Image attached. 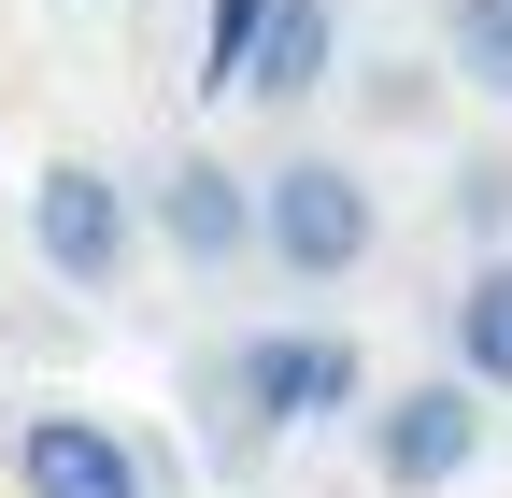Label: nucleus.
<instances>
[{"instance_id": "2", "label": "nucleus", "mask_w": 512, "mask_h": 498, "mask_svg": "<svg viewBox=\"0 0 512 498\" xmlns=\"http://www.w3.org/2000/svg\"><path fill=\"white\" fill-rule=\"evenodd\" d=\"M256 257L299 271V285H342L384 257V200H370V171L356 157H285V171H256Z\"/></svg>"}, {"instance_id": "4", "label": "nucleus", "mask_w": 512, "mask_h": 498, "mask_svg": "<svg viewBox=\"0 0 512 498\" xmlns=\"http://www.w3.org/2000/svg\"><path fill=\"white\" fill-rule=\"evenodd\" d=\"M29 257L100 299V285H128V257H143V200H128L100 157H43L29 171Z\"/></svg>"}, {"instance_id": "6", "label": "nucleus", "mask_w": 512, "mask_h": 498, "mask_svg": "<svg viewBox=\"0 0 512 498\" xmlns=\"http://www.w3.org/2000/svg\"><path fill=\"white\" fill-rule=\"evenodd\" d=\"M15 484L29 498H143V456H128L100 413H29L15 427Z\"/></svg>"}, {"instance_id": "5", "label": "nucleus", "mask_w": 512, "mask_h": 498, "mask_svg": "<svg viewBox=\"0 0 512 498\" xmlns=\"http://www.w3.org/2000/svg\"><path fill=\"white\" fill-rule=\"evenodd\" d=\"M143 228L171 242L185 271H242V257H256V171H228V157L185 143V157L143 185Z\"/></svg>"}, {"instance_id": "11", "label": "nucleus", "mask_w": 512, "mask_h": 498, "mask_svg": "<svg viewBox=\"0 0 512 498\" xmlns=\"http://www.w3.org/2000/svg\"><path fill=\"white\" fill-rule=\"evenodd\" d=\"M256 29H271V0H214V15H200V86H228V100H242V57H256Z\"/></svg>"}, {"instance_id": "3", "label": "nucleus", "mask_w": 512, "mask_h": 498, "mask_svg": "<svg viewBox=\"0 0 512 498\" xmlns=\"http://www.w3.org/2000/svg\"><path fill=\"white\" fill-rule=\"evenodd\" d=\"M484 385L470 370H427V385H384L370 399V484L384 498H441V484H470L484 470Z\"/></svg>"}, {"instance_id": "10", "label": "nucleus", "mask_w": 512, "mask_h": 498, "mask_svg": "<svg viewBox=\"0 0 512 498\" xmlns=\"http://www.w3.org/2000/svg\"><path fill=\"white\" fill-rule=\"evenodd\" d=\"M456 228L484 242V257H512V143H484V157H456Z\"/></svg>"}, {"instance_id": "7", "label": "nucleus", "mask_w": 512, "mask_h": 498, "mask_svg": "<svg viewBox=\"0 0 512 498\" xmlns=\"http://www.w3.org/2000/svg\"><path fill=\"white\" fill-rule=\"evenodd\" d=\"M328 72H342V0H271V29H256V57H242V100L299 114Z\"/></svg>"}, {"instance_id": "9", "label": "nucleus", "mask_w": 512, "mask_h": 498, "mask_svg": "<svg viewBox=\"0 0 512 498\" xmlns=\"http://www.w3.org/2000/svg\"><path fill=\"white\" fill-rule=\"evenodd\" d=\"M441 57H456V86L512 100V0H441Z\"/></svg>"}, {"instance_id": "1", "label": "nucleus", "mask_w": 512, "mask_h": 498, "mask_svg": "<svg viewBox=\"0 0 512 498\" xmlns=\"http://www.w3.org/2000/svg\"><path fill=\"white\" fill-rule=\"evenodd\" d=\"M356 399H370V370H356L342 328H256V342L214 356V456L256 470L285 427H328V413H356Z\"/></svg>"}, {"instance_id": "8", "label": "nucleus", "mask_w": 512, "mask_h": 498, "mask_svg": "<svg viewBox=\"0 0 512 498\" xmlns=\"http://www.w3.org/2000/svg\"><path fill=\"white\" fill-rule=\"evenodd\" d=\"M456 370H470L484 399H512V257H484L456 285Z\"/></svg>"}]
</instances>
